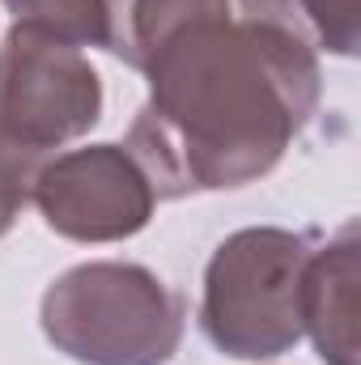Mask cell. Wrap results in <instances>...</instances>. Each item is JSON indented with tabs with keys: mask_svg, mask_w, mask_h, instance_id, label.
Here are the masks:
<instances>
[{
	"mask_svg": "<svg viewBox=\"0 0 361 365\" xmlns=\"http://www.w3.org/2000/svg\"><path fill=\"white\" fill-rule=\"evenodd\" d=\"M145 77L149 98L123 149L158 200L260 182L323 98L310 47L234 13L179 30L145 64Z\"/></svg>",
	"mask_w": 361,
	"mask_h": 365,
	"instance_id": "6da1fadb",
	"label": "cell"
},
{
	"mask_svg": "<svg viewBox=\"0 0 361 365\" xmlns=\"http://www.w3.org/2000/svg\"><path fill=\"white\" fill-rule=\"evenodd\" d=\"M39 327L77 365H166L187 331V302L145 264L93 259L47 284Z\"/></svg>",
	"mask_w": 361,
	"mask_h": 365,
	"instance_id": "7a4b0ae2",
	"label": "cell"
},
{
	"mask_svg": "<svg viewBox=\"0 0 361 365\" xmlns=\"http://www.w3.org/2000/svg\"><path fill=\"white\" fill-rule=\"evenodd\" d=\"M315 242L280 225L234 230L204 268L200 293V331L221 357L272 361L298 349L302 293Z\"/></svg>",
	"mask_w": 361,
	"mask_h": 365,
	"instance_id": "3957f363",
	"label": "cell"
},
{
	"mask_svg": "<svg viewBox=\"0 0 361 365\" xmlns=\"http://www.w3.org/2000/svg\"><path fill=\"white\" fill-rule=\"evenodd\" d=\"M102 119V77L77 47L26 26L0 43V136L47 158L81 140Z\"/></svg>",
	"mask_w": 361,
	"mask_h": 365,
	"instance_id": "277c9868",
	"label": "cell"
},
{
	"mask_svg": "<svg viewBox=\"0 0 361 365\" xmlns=\"http://www.w3.org/2000/svg\"><path fill=\"white\" fill-rule=\"evenodd\" d=\"M30 204L68 242H123L158 208L153 182L123 145H86L39 166Z\"/></svg>",
	"mask_w": 361,
	"mask_h": 365,
	"instance_id": "5b68a950",
	"label": "cell"
},
{
	"mask_svg": "<svg viewBox=\"0 0 361 365\" xmlns=\"http://www.w3.org/2000/svg\"><path fill=\"white\" fill-rule=\"evenodd\" d=\"M357 221H345L323 247H315L302 293V327L323 365H357Z\"/></svg>",
	"mask_w": 361,
	"mask_h": 365,
	"instance_id": "8992f818",
	"label": "cell"
},
{
	"mask_svg": "<svg viewBox=\"0 0 361 365\" xmlns=\"http://www.w3.org/2000/svg\"><path fill=\"white\" fill-rule=\"evenodd\" d=\"M106 51L128 68L145 73V64L195 21L230 17V0H106Z\"/></svg>",
	"mask_w": 361,
	"mask_h": 365,
	"instance_id": "52a82bcc",
	"label": "cell"
},
{
	"mask_svg": "<svg viewBox=\"0 0 361 365\" xmlns=\"http://www.w3.org/2000/svg\"><path fill=\"white\" fill-rule=\"evenodd\" d=\"M247 21L272 26L315 56L353 60L361 47V0H238Z\"/></svg>",
	"mask_w": 361,
	"mask_h": 365,
	"instance_id": "ba28073f",
	"label": "cell"
},
{
	"mask_svg": "<svg viewBox=\"0 0 361 365\" xmlns=\"http://www.w3.org/2000/svg\"><path fill=\"white\" fill-rule=\"evenodd\" d=\"M4 9L13 13V26H26L77 51H106V0H4Z\"/></svg>",
	"mask_w": 361,
	"mask_h": 365,
	"instance_id": "9c48e42d",
	"label": "cell"
},
{
	"mask_svg": "<svg viewBox=\"0 0 361 365\" xmlns=\"http://www.w3.org/2000/svg\"><path fill=\"white\" fill-rule=\"evenodd\" d=\"M43 158L17 149L13 140L0 136V238L17 225V217L26 212L30 195H34V175H39Z\"/></svg>",
	"mask_w": 361,
	"mask_h": 365,
	"instance_id": "30bf717a",
	"label": "cell"
}]
</instances>
